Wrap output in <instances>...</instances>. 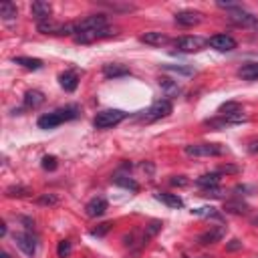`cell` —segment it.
<instances>
[{"instance_id": "1", "label": "cell", "mask_w": 258, "mask_h": 258, "mask_svg": "<svg viewBox=\"0 0 258 258\" xmlns=\"http://www.w3.org/2000/svg\"><path fill=\"white\" fill-rule=\"evenodd\" d=\"M79 117V109L75 105H69V107H63V109H57V111H51L47 115H40L36 125L40 129H55L59 127L61 123L64 121H71V119H77Z\"/></svg>"}, {"instance_id": "2", "label": "cell", "mask_w": 258, "mask_h": 258, "mask_svg": "<svg viewBox=\"0 0 258 258\" xmlns=\"http://www.w3.org/2000/svg\"><path fill=\"white\" fill-rule=\"evenodd\" d=\"M184 152L190 158H216L224 154V147L220 143H192L186 145Z\"/></svg>"}, {"instance_id": "3", "label": "cell", "mask_w": 258, "mask_h": 258, "mask_svg": "<svg viewBox=\"0 0 258 258\" xmlns=\"http://www.w3.org/2000/svg\"><path fill=\"white\" fill-rule=\"evenodd\" d=\"M125 117H127V113L121 111V109H103V111H99V113L95 115L93 125H95L97 129H111V127L119 125Z\"/></svg>"}, {"instance_id": "4", "label": "cell", "mask_w": 258, "mask_h": 258, "mask_svg": "<svg viewBox=\"0 0 258 258\" xmlns=\"http://www.w3.org/2000/svg\"><path fill=\"white\" fill-rule=\"evenodd\" d=\"M107 29V16L105 14H93L75 23V34L79 32H87V31H101Z\"/></svg>"}, {"instance_id": "5", "label": "cell", "mask_w": 258, "mask_h": 258, "mask_svg": "<svg viewBox=\"0 0 258 258\" xmlns=\"http://www.w3.org/2000/svg\"><path fill=\"white\" fill-rule=\"evenodd\" d=\"M171 113V101L169 99H160L156 101L147 111H143V121H158L163 119Z\"/></svg>"}, {"instance_id": "6", "label": "cell", "mask_w": 258, "mask_h": 258, "mask_svg": "<svg viewBox=\"0 0 258 258\" xmlns=\"http://www.w3.org/2000/svg\"><path fill=\"white\" fill-rule=\"evenodd\" d=\"M174 45L182 53H196V51H202L208 45V40H204L202 36H180V38L174 40Z\"/></svg>"}, {"instance_id": "7", "label": "cell", "mask_w": 258, "mask_h": 258, "mask_svg": "<svg viewBox=\"0 0 258 258\" xmlns=\"http://www.w3.org/2000/svg\"><path fill=\"white\" fill-rule=\"evenodd\" d=\"M230 20L234 25L238 27H252V29H258V18L252 16L250 12H246L242 6L236 4L234 8H230Z\"/></svg>"}, {"instance_id": "8", "label": "cell", "mask_w": 258, "mask_h": 258, "mask_svg": "<svg viewBox=\"0 0 258 258\" xmlns=\"http://www.w3.org/2000/svg\"><path fill=\"white\" fill-rule=\"evenodd\" d=\"M14 242H16V246L23 250L27 256H34L36 254L38 242H36V238L31 232H18V234H14Z\"/></svg>"}, {"instance_id": "9", "label": "cell", "mask_w": 258, "mask_h": 258, "mask_svg": "<svg viewBox=\"0 0 258 258\" xmlns=\"http://www.w3.org/2000/svg\"><path fill=\"white\" fill-rule=\"evenodd\" d=\"M208 45L212 49L220 51V53H228V51L236 49V38L230 36V34H214V36L208 38Z\"/></svg>"}, {"instance_id": "10", "label": "cell", "mask_w": 258, "mask_h": 258, "mask_svg": "<svg viewBox=\"0 0 258 258\" xmlns=\"http://www.w3.org/2000/svg\"><path fill=\"white\" fill-rule=\"evenodd\" d=\"M115 34V31L113 29H101V31H87V32H79V34H75L73 38H75V42H79V45H89V42H95V40H99V38H105V36H113Z\"/></svg>"}, {"instance_id": "11", "label": "cell", "mask_w": 258, "mask_h": 258, "mask_svg": "<svg viewBox=\"0 0 258 258\" xmlns=\"http://www.w3.org/2000/svg\"><path fill=\"white\" fill-rule=\"evenodd\" d=\"M51 12H53V6L49 2H45V0H34L32 6H31V14L34 16L36 25L51 20Z\"/></svg>"}, {"instance_id": "12", "label": "cell", "mask_w": 258, "mask_h": 258, "mask_svg": "<svg viewBox=\"0 0 258 258\" xmlns=\"http://www.w3.org/2000/svg\"><path fill=\"white\" fill-rule=\"evenodd\" d=\"M202 23V12L198 10H182L176 14V25L180 27H196Z\"/></svg>"}, {"instance_id": "13", "label": "cell", "mask_w": 258, "mask_h": 258, "mask_svg": "<svg viewBox=\"0 0 258 258\" xmlns=\"http://www.w3.org/2000/svg\"><path fill=\"white\" fill-rule=\"evenodd\" d=\"M224 234H226V228H224V226L210 228V230H206V232H202V234L198 236V242L204 244V246H208V244H216V242H220V240L224 238Z\"/></svg>"}, {"instance_id": "14", "label": "cell", "mask_w": 258, "mask_h": 258, "mask_svg": "<svg viewBox=\"0 0 258 258\" xmlns=\"http://www.w3.org/2000/svg\"><path fill=\"white\" fill-rule=\"evenodd\" d=\"M107 208H109L107 200L99 196V198H93L87 206H85V214H87L89 218H99V216H103V214L107 212Z\"/></svg>"}, {"instance_id": "15", "label": "cell", "mask_w": 258, "mask_h": 258, "mask_svg": "<svg viewBox=\"0 0 258 258\" xmlns=\"http://www.w3.org/2000/svg\"><path fill=\"white\" fill-rule=\"evenodd\" d=\"M141 42H145V45L149 47H161V45H167L169 42V36L163 34V32H158V31H152V32H145L139 36Z\"/></svg>"}, {"instance_id": "16", "label": "cell", "mask_w": 258, "mask_h": 258, "mask_svg": "<svg viewBox=\"0 0 258 258\" xmlns=\"http://www.w3.org/2000/svg\"><path fill=\"white\" fill-rule=\"evenodd\" d=\"M59 83L61 87L67 91V93H73L77 87H79V75L75 71H64L61 77H59Z\"/></svg>"}, {"instance_id": "17", "label": "cell", "mask_w": 258, "mask_h": 258, "mask_svg": "<svg viewBox=\"0 0 258 258\" xmlns=\"http://www.w3.org/2000/svg\"><path fill=\"white\" fill-rule=\"evenodd\" d=\"M103 75H105L107 79L125 77V75H129V69L123 67V64H117V63H109V64H103Z\"/></svg>"}, {"instance_id": "18", "label": "cell", "mask_w": 258, "mask_h": 258, "mask_svg": "<svg viewBox=\"0 0 258 258\" xmlns=\"http://www.w3.org/2000/svg\"><path fill=\"white\" fill-rule=\"evenodd\" d=\"M42 103H45V95H42L40 91L32 89V91L25 93V107H29V109H38Z\"/></svg>"}, {"instance_id": "19", "label": "cell", "mask_w": 258, "mask_h": 258, "mask_svg": "<svg viewBox=\"0 0 258 258\" xmlns=\"http://www.w3.org/2000/svg\"><path fill=\"white\" fill-rule=\"evenodd\" d=\"M196 184H198L202 190L218 188V184H220V174H218V171H212V174H206V176L198 178V180H196Z\"/></svg>"}, {"instance_id": "20", "label": "cell", "mask_w": 258, "mask_h": 258, "mask_svg": "<svg viewBox=\"0 0 258 258\" xmlns=\"http://www.w3.org/2000/svg\"><path fill=\"white\" fill-rule=\"evenodd\" d=\"M238 77L244 81H258V63H246L238 69Z\"/></svg>"}, {"instance_id": "21", "label": "cell", "mask_w": 258, "mask_h": 258, "mask_svg": "<svg viewBox=\"0 0 258 258\" xmlns=\"http://www.w3.org/2000/svg\"><path fill=\"white\" fill-rule=\"evenodd\" d=\"M160 87H161V91L167 95V97H178L180 95V85L176 83V81H171V79H167V77H161L160 79Z\"/></svg>"}, {"instance_id": "22", "label": "cell", "mask_w": 258, "mask_h": 258, "mask_svg": "<svg viewBox=\"0 0 258 258\" xmlns=\"http://www.w3.org/2000/svg\"><path fill=\"white\" fill-rule=\"evenodd\" d=\"M156 198H158L160 202H163L165 206H169V208H182V206H184V200L178 196V194H165V192H160V194H156Z\"/></svg>"}, {"instance_id": "23", "label": "cell", "mask_w": 258, "mask_h": 258, "mask_svg": "<svg viewBox=\"0 0 258 258\" xmlns=\"http://www.w3.org/2000/svg\"><path fill=\"white\" fill-rule=\"evenodd\" d=\"M224 210L228 212V214H248V204L246 202H242V200H228L226 204H224Z\"/></svg>"}, {"instance_id": "24", "label": "cell", "mask_w": 258, "mask_h": 258, "mask_svg": "<svg viewBox=\"0 0 258 258\" xmlns=\"http://www.w3.org/2000/svg\"><path fill=\"white\" fill-rule=\"evenodd\" d=\"M14 63L20 64V67L29 69V71H38L42 67V61L40 59H31V57H14Z\"/></svg>"}, {"instance_id": "25", "label": "cell", "mask_w": 258, "mask_h": 258, "mask_svg": "<svg viewBox=\"0 0 258 258\" xmlns=\"http://www.w3.org/2000/svg\"><path fill=\"white\" fill-rule=\"evenodd\" d=\"M113 184H115V186H121V188H127V190H131V192H137V190H139V186H137V182H135L133 178L123 176V174H117V176L113 178Z\"/></svg>"}, {"instance_id": "26", "label": "cell", "mask_w": 258, "mask_h": 258, "mask_svg": "<svg viewBox=\"0 0 258 258\" xmlns=\"http://www.w3.org/2000/svg\"><path fill=\"white\" fill-rule=\"evenodd\" d=\"M0 16H2L4 20H14V18L18 16L16 4H12V2H2V4H0Z\"/></svg>"}, {"instance_id": "27", "label": "cell", "mask_w": 258, "mask_h": 258, "mask_svg": "<svg viewBox=\"0 0 258 258\" xmlns=\"http://www.w3.org/2000/svg\"><path fill=\"white\" fill-rule=\"evenodd\" d=\"M236 113H242V105L240 103L228 101V103L220 105V115H236Z\"/></svg>"}, {"instance_id": "28", "label": "cell", "mask_w": 258, "mask_h": 258, "mask_svg": "<svg viewBox=\"0 0 258 258\" xmlns=\"http://www.w3.org/2000/svg\"><path fill=\"white\" fill-rule=\"evenodd\" d=\"M4 194H6V198H25L31 194V190L25 186H10V188H6Z\"/></svg>"}, {"instance_id": "29", "label": "cell", "mask_w": 258, "mask_h": 258, "mask_svg": "<svg viewBox=\"0 0 258 258\" xmlns=\"http://www.w3.org/2000/svg\"><path fill=\"white\" fill-rule=\"evenodd\" d=\"M161 226H163V224H161L160 220H152V222H149V224L145 226V234H143V242H147L149 238H154V236H156V234H158V232L161 230Z\"/></svg>"}, {"instance_id": "30", "label": "cell", "mask_w": 258, "mask_h": 258, "mask_svg": "<svg viewBox=\"0 0 258 258\" xmlns=\"http://www.w3.org/2000/svg\"><path fill=\"white\" fill-rule=\"evenodd\" d=\"M192 214H196V216H206V218H216V220L222 218L214 208H198V210H192Z\"/></svg>"}, {"instance_id": "31", "label": "cell", "mask_w": 258, "mask_h": 258, "mask_svg": "<svg viewBox=\"0 0 258 258\" xmlns=\"http://www.w3.org/2000/svg\"><path fill=\"white\" fill-rule=\"evenodd\" d=\"M36 204H40V206H55V204H59V198L55 196V194H42V196L36 198Z\"/></svg>"}, {"instance_id": "32", "label": "cell", "mask_w": 258, "mask_h": 258, "mask_svg": "<svg viewBox=\"0 0 258 258\" xmlns=\"http://www.w3.org/2000/svg\"><path fill=\"white\" fill-rule=\"evenodd\" d=\"M71 254V242L69 240H61L57 246V256L59 258H67Z\"/></svg>"}, {"instance_id": "33", "label": "cell", "mask_w": 258, "mask_h": 258, "mask_svg": "<svg viewBox=\"0 0 258 258\" xmlns=\"http://www.w3.org/2000/svg\"><path fill=\"white\" fill-rule=\"evenodd\" d=\"M42 169H47V171H55L57 169V158L55 156H45V158H42Z\"/></svg>"}, {"instance_id": "34", "label": "cell", "mask_w": 258, "mask_h": 258, "mask_svg": "<svg viewBox=\"0 0 258 258\" xmlns=\"http://www.w3.org/2000/svg\"><path fill=\"white\" fill-rule=\"evenodd\" d=\"M109 230H111V222H103V224H99L97 228L91 230V236H97V238H101V236H105Z\"/></svg>"}, {"instance_id": "35", "label": "cell", "mask_w": 258, "mask_h": 258, "mask_svg": "<svg viewBox=\"0 0 258 258\" xmlns=\"http://www.w3.org/2000/svg\"><path fill=\"white\" fill-rule=\"evenodd\" d=\"M163 69L167 71H176V73H182V75H192L194 71L188 69V67H176V64H163Z\"/></svg>"}, {"instance_id": "36", "label": "cell", "mask_w": 258, "mask_h": 258, "mask_svg": "<svg viewBox=\"0 0 258 258\" xmlns=\"http://www.w3.org/2000/svg\"><path fill=\"white\" fill-rule=\"evenodd\" d=\"M240 167L238 165H220L218 167V174H238Z\"/></svg>"}, {"instance_id": "37", "label": "cell", "mask_w": 258, "mask_h": 258, "mask_svg": "<svg viewBox=\"0 0 258 258\" xmlns=\"http://www.w3.org/2000/svg\"><path fill=\"white\" fill-rule=\"evenodd\" d=\"M240 248H242V242H240L238 238H232V240H230V242L226 244V250H228V252H234V250H240Z\"/></svg>"}, {"instance_id": "38", "label": "cell", "mask_w": 258, "mask_h": 258, "mask_svg": "<svg viewBox=\"0 0 258 258\" xmlns=\"http://www.w3.org/2000/svg\"><path fill=\"white\" fill-rule=\"evenodd\" d=\"M169 182H171V186H180V188L188 186V180H186L184 176H176V178H171Z\"/></svg>"}, {"instance_id": "39", "label": "cell", "mask_w": 258, "mask_h": 258, "mask_svg": "<svg viewBox=\"0 0 258 258\" xmlns=\"http://www.w3.org/2000/svg\"><path fill=\"white\" fill-rule=\"evenodd\" d=\"M248 152H250V154H256V152H258V141H252V143L248 145Z\"/></svg>"}, {"instance_id": "40", "label": "cell", "mask_w": 258, "mask_h": 258, "mask_svg": "<svg viewBox=\"0 0 258 258\" xmlns=\"http://www.w3.org/2000/svg\"><path fill=\"white\" fill-rule=\"evenodd\" d=\"M250 222H252L254 226H258V214H256V216H252V218H250Z\"/></svg>"}, {"instance_id": "41", "label": "cell", "mask_w": 258, "mask_h": 258, "mask_svg": "<svg viewBox=\"0 0 258 258\" xmlns=\"http://www.w3.org/2000/svg\"><path fill=\"white\" fill-rule=\"evenodd\" d=\"M0 258H10V254L8 252H0Z\"/></svg>"}]
</instances>
